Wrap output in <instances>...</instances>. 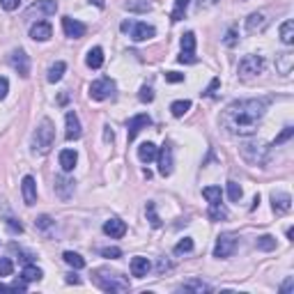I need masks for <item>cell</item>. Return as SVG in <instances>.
<instances>
[{
    "instance_id": "6da1fadb",
    "label": "cell",
    "mask_w": 294,
    "mask_h": 294,
    "mask_svg": "<svg viewBox=\"0 0 294 294\" xmlns=\"http://www.w3.org/2000/svg\"><path fill=\"white\" fill-rule=\"evenodd\" d=\"M269 99H239L232 101L220 115V127L232 136H253L266 113Z\"/></svg>"
},
{
    "instance_id": "7a4b0ae2",
    "label": "cell",
    "mask_w": 294,
    "mask_h": 294,
    "mask_svg": "<svg viewBox=\"0 0 294 294\" xmlns=\"http://www.w3.org/2000/svg\"><path fill=\"white\" fill-rule=\"evenodd\" d=\"M92 280L104 292H127L131 287L129 278H124L122 274H115V271H106V269H96L92 274Z\"/></svg>"
},
{
    "instance_id": "3957f363",
    "label": "cell",
    "mask_w": 294,
    "mask_h": 294,
    "mask_svg": "<svg viewBox=\"0 0 294 294\" xmlns=\"http://www.w3.org/2000/svg\"><path fill=\"white\" fill-rule=\"evenodd\" d=\"M55 142V129L51 119H41V124L37 127L35 136H32V145H35V152L39 154H46V152L53 147Z\"/></svg>"
},
{
    "instance_id": "277c9868",
    "label": "cell",
    "mask_w": 294,
    "mask_h": 294,
    "mask_svg": "<svg viewBox=\"0 0 294 294\" xmlns=\"http://www.w3.org/2000/svg\"><path fill=\"white\" fill-rule=\"evenodd\" d=\"M115 81H110V78H99V81H94L90 85V99L94 101H106V99H113L115 96Z\"/></svg>"
},
{
    "instance_id": "5b68a950",
    "label": "cell",
    "mask_w": 294,
    "mask_h": 294,
    "mask_svg": "<svg viewBox=\"0 0 294 294\" xmlns=\"http://www.w3.org/2000/svg\"><path fill=\"white\" fill-rule=\"evenodd\" d=\"M264 71V58L262 55H246L239 62V76L241 78H251L257 76V74Z\"/></svg>"
},
{
    "instance_id": "8992f818",
    "label": "cell",
    "mask_w": 294,
    "mask_h": 294,
    "mask_svg": "<svg viewBox=\"0 0 294 294\" xmlns=\"http://www.w3.org/2000/svg\"><path fill=\"white\" fill-rule=\"evenodd\" d=\"M234 248H237V234H234V232H223L218 239H216L214 257L225 260V257H230L234 253Z\"/></svg>"
},
{
    "instance_id": "52a82bcc",
    "label": "cell",
    "mask_w": 294,
    "mask_h": 294,
    "mask_svg": "<svg viewBox=\"0 0 294 294\" xmlns=\"http://www.w3.org/2000/svg\"><path fill=\"white\" fill-rule=\"evenodd\" d=\"M9 64H12V69L18 74L21 78H28L30 76V58H28V53L23 48H16L12 51V55H9Z\"/></svg>"
},
{
    "instance_id": "ba28073f",
    "label": "cell",
    "mask_w": 294,
    "mask_h": 294,
    "mask_svg": "<svg viewBox=\"0 0 294 294\" xmlns=\"http://www.w3.org/2000/svg\"><path fill=\"white\" fill-rule=\"evenodd\" d=\"M266 152H269V147L264 145H243L241 147V154L243 159L248 161V163L253 165H262L266 161Z\"/></svg>"
},
{
    "instance_id": "9c48e42d",
    "label": "cell",
    "mask_w": 294,
    "mask_h": 294,
    "mask_svg": "<svg viewBox=\"0 0 294 294\" xmlns=\"http://www.w3.org/2000/svg\"><path fill=\"white\" fill-rule=\"evenodd\" d=\"M152 124V117L150 115H145V113H140V115H133L131 119H129V124H127V138H129V142L133 140V138L138 136V133L142 131V129H147Z\"/></svg>"
},
{
    "instance_id": "30bf717a",
    "label": "cell",
    "mask_w": 294,
    "mask_h": 294,
    "mask_svg": "<svg viewBox=\"0 0 294 294\" xmlns=\"http://www.w3.org/2000/svg\"><path fill=\"white\" fill-rule=\"evenodd\" d=\"M58 12V3L55 0H37L35 5H30L26 12L28 18H32L37 14V16H51V14Z\"/></svg>"
},
{
    "instance_id": "8fae6325",
    "label": "cell",
    "mask_w": 294,
    "mask_h": 294,
    "mask_svg": "<svg viewBox=\"0 0 294 294\" xmlns=\"http://www.w3.org/2000/svg\"><path fill=\"white\" fill-rule=\"evenodd\" d=\"M62 30H64V35H67L69 39H81V37L87 32V28H85V23L76 21V18L64 16L62 18Z\"/></svg>"
},
{
    "instance_id": "7c38bea8",
    "label": "cell",
    "mask_w": 294,
    "mask_h": 294,
    "mask_svg": "<svg viewBox=\"0 0 294 294\" xmlns=\"http://www.w3.org/2000/svg\"><path fill=\"white\" fill-rule=\"evenodd\" d=\"M156 161H159V173L163 177H168L173 173V147L163 145L159 152H156Z\"/></svg>"
},
{
    "instance_id": "4fadbf2b",
    "label": "cell",
    "mask_w": 294,
    "mask_h": 294,
    "mask_svg": "<svg viewBox=\"0 0 294 294\" xmlns=\"http://www.w3.org/2000/svg\"><path fill=\"white\" fill-rule=\"evenodd\" d=\"M104 232L108 234L110 239H122L124 234H127V223H124L122 218H117V216H113V218H108L104 223Z\"/></svg>"
},
{
    "instance_id": "5bb4252c",
    "label": "cell",
    "mask_w": 294,
    "mask_h": 294,
    "mask_svg": "<svg viewBox=\"0 0 294 294\" xmlns=\"http://www.w3.org/2000/svg\"><path fill=\"white\" fill-rule=\"evenodd\" d=\"M51 35H53V28L48 21H37L30 26V37L35 41H48Z\"/></svg>"
},
{
    "instance_id": "9a60e30c",
    "label": "cell",
    "mask_w": 294,
    "mask_h": 294,
    "mask_svg": "<svg viewBox=\"0 0 294 294\" xmlns=\"http://www.w3.org/2000/svg\"><path fill=\"white\" fill-rule=\"evenodd\" d=\"M21 193H23V202H26V205H35L37 202V182H35V177H30V175L23 177Z\"/></svg>"
},
{
    "instance_id": "2e32d148",
    "label": "cell",
    "mask_w": 294,
    "mask_h": 294,
    "mask_svg": "<svg viewBox=\"0 0 294 294\" xmlns=\"http://www.w3.org/2000/svg\"><path fill=\"white\" fill-rule=\"evenodd\" d=\"M129 32H131L133 41H147V39H152V37L156 35L154 26H147V23H133V28Z\"/></svg>"
},
{
    "instance_id": "e0dca14e",
    "label": "cell",
    "mask_w": 294,
    "mask_h": 294,
    "mask_svg": "<svg viewBox=\"0 0 294 294\" xmlns=\"http://www.w3.org/2000/svg\"><path fill=\"white\" fill-rule=\"evenodd\" d=\"M64 122H67V140H76V138H81V119H78V115L74 113V110H69L67 115H64Z\"/></svg>"
},
{
    "instance_id": "ac0fdd59",
    "label": "cell",
    "mask_w": 294,
    "mask_h": 294,
    "mask_svg": "<svg viewBox=\"0 0 294 294\" xmlns=\"http://www.w3.org/2000/svg\"><path fill=\"white\" fill-rule=\"evenodd\" d=\"M271 207H274L276 214H285V211H289L292 209V198H289V193H283V191L274 193V195H271Z\"/></svg>"
},
{
    "instance_id": "d6986e66",
    "label": "cell",
    "mask_w": 294,
    "mask_h": 294,
    "mask_svg": "<svg viewBox=\"0 0 294 294\" xmlns=\"http://www.w3.org/2000/svg\"><path fill=\"white\" fill-rule=\"evenodd\" d=\"M266 23H269V18H266L264 14H262V12H253L251 16L246 18V32H251V35L262 32L266 28Z\"/></svg>"
},
{
    "instance_id": "ffe728a7",
    "label": "cell",
    "mask_w": 294,
    "mask_h": 294,
    "mask_svg": "<svg viewBox=\"0 0 294 294\" xmlns=\"http://www.w3.org/2000/svg\"><path fill=\"white\" fill-rule=\"evenodd\" d=\"M55 193H58L62 200H69L74 195V179L64 177V175H58L55 177Z\"/></svg>"
},
{
    "instance_id": "44dd1931",
    "label": "cell",
    "mask_w": 294,
    "mask_h": 294,
    "mask_svg": "<svg viewBox=\"0 0 294 294\" xmlns=\"http://www.w3.org/2000/svg\"><path fill=\"white\" fill-rule=\"evenodd\" d=\"M292 67H294V55L289 53V51H285V53H278V55H276V69H278L283 76L292 74Z\"/></svg>"
},
{
    "instance_id": "7402d4cb",
    "label": "cell",
    "mask_w": 294,
    "mask_h": 294,
    "mask_svg": "<svg viewBox=\"0 0 294 294\" xmlns=\"http://www.w3.org/2000/svg\"><path fill=\"white\" fill-rule=\"evenodd\" d=\"M150 269H152V264H150V260L147 257H133L131 260V276H136V278H142V276H147L150 274Z\"/></svg>"
},
{
    "instance_id": "603a6c76",
    "label": "cell",
    "mask_w": 294,
    "mask_h": 294,
    "mask_svg": "<svg viewBox=\"0 0 294 294\" xmlns=\"http://www.w3.org/2000/svg\"><path fill=\"white\" fill-rule=\"evenodd\" d=\"M76 161H78L76 150H62L60 152V165H62L64 173H71V170L76 168Z\"/></svg>"
},
{
    "instance_id": "cb8c5ba5",
    "label": "cell",
    "mask_w": 294,
    "mask_h": 294,
    "mask_svg": "<svg viewBox=\"0 0 294 294\" xmlns=\"http://www.w3.org/2000/svg\"><path fill=\"white\" fill-rule=\"evenodd\" d=\"M156 152H159V147H156L154 142H142V145L138 147V159H140L142 163H152V161L156 159Z\"/></svg>"
},
{
    "instance_id": "d4e9b609",
    "label": "cell",
    "mask_w": 294,
    "mask_h": 294,
    "mask_svg": "<svg viewBox=\"0 0 294 294\" xmlns=\"http://www.w3.org/2000/svg\"><path fill=\"white\" fill-rule=\"evenodd\" d=\"M207 218H209V220H223V218H228V207H225L223 202H209Z\"/></svg>"
},
{
    "instance_id": "484cf974",
    "label": "cell",
    "mask_w": 294,
    "mask_h": 294,
    "mask_svg": "<svg viewBox=\"0 0 294 294\" xmlns=\"http://www.w3.org/2000/svg\"><path fill=\"white\" fill-rule=\"evenodd\" d=\"M85 62H87V67H90V69H99L101 64H104V48H101V46L90 48V51H87Z\"/></svg>"
},
{
    "instance_id": "4316f807",
    "label": "cell",
    "mask_w": 294,
    "mask_h": 294,
    "mask_svg": "<svg viewBox=\"0 0 294 294\" xmlns=\"http://www.w3.org/2000/svg\"><path fill=\"white\" fill-rule=\"evenodd\" d=\"M179 292H198V294H202V292H211V287L207 283H202V280H188V283L179 285Z\"/></svg>"
},
{
    "instance_id": "83f0119b",
    "label": "cell",
    "mask_w": 294,
    "mask_h": 294,
    "mask_svg": "<svg viewBox=\"0 0 294 294\" xmlns=\"http://www.w3.org/2000/svg\"><path fill=\"white\" fill-rule=\"evenodd\" d=\"M124 9L138 12V14H147L152 9V3L150 0H129V3H124Z\"/></svg>"
},
{
    "instance_id": "f1b7e54d",
    "label": "cell",
    "mask_w": 294,
    "mask_h": 294,
    "mask_svg": "<svg viewBox=\"0 0 294 294\" xmlns=\"http://www.w3.org/2000/svg\"><path fill=\"white\" fill-rule=\"evenodd\" d=\"M188 3H191V0H175V7H173V12H170V21L173 23L182 21L186 9H188Z\"/></svg>"
},
{
    "instance_id": "f546056e",
    "label": "cell",
    "mask_w": 294,
    "mask_h": 294,
    "mask_svg": "<svg viewBox=\"0 0 294 294\" xmlns=\"http://www.w3.org/2000/svg\"><path fill=\"white\" fill-rule=\"evenodd\" d=\"M188 110H191V101L188 99H179V101H173V104H170V113H173L175 117H184Z\"/></svg>"
},
{
    "instance_id": "4dcf8cb0",
    "label": "cell",
    "mask_w": 294,
    "mask_h": 294,
    "mask_svg": "<svg viewBox=\"0 0 294 294\" xmlns=\"http://www.w3.org/2000/svg\"><path fill=\"white\" fill-rule=\"evenodd\" d=\"M280 39H283V44H292L294 41V21L292 18H287V21L280 26Z\"/></svg>"
},
{
    "instance_id": "1f68e13d",
    "label": "cell",
    "mask_w": 294,
    "mask_h": 294,
    "mask_svg": "<svg viewBox=\"0 0 294 294\" xmlns=\"http://www.w3.org/2000/svg\"><path fill=\"white\" fill-rule=\"evenodd\" d=\"M64 71H67V64H64L62 60H58V62L48 69V76H46V78H48V83H58L60 78L64 76Z\"/></svg>"
},
{
    "instance_id": "d6a6232c",
    "label": "cell",
    "mask_w": 294,
    "mask_h": 294,
    "mask_svg": "<svg viewBox=\"0 0 294 294\" xmlns=\"http://www.w3.org/2000/svg\"><path fill=\"white\" fill-rule=\"evenodd\" d=\"M62 260L67 262L69 266H74V269H83V266H85V260H83L78 253H74V251H64L62 253Z\"/></svg>"
},
{
    "instance_id": "836d02e7",
    "label": "cell",
    "mask_w": 294,
    "mask_h": 294,
    "mask_svg": "<svg viewBox=\"0 0 294 294\" xmlns=\"http://www.w3.org/2000/svg\"><path fill=\"white\" fill-rule=\"evenodd\" d=\"M41 276H44V271H41L39 266H35V264H28L26 269H23L21 278L26 280V283H32V280H41Z\"/></svg>"
},
{
    "instance_id": "e575fe53",
    "label": "cell",
    "mask_w": 294,
    "mask_h": 294,
    "mask_svg": "<svg viewBox=\"0 0 294 294\" xmlns=\"http://www.w3.org/2000/svg\"><path fill=\"white\" fill-rule=\"evenodd\" d=\"M255 246H257V251H274V248H276V237H271V234H262V237H257Z\"/></svg>"
},
{
    "instance_id": "d590c367",
    "label": "cell",
    "mask_w": 294,
    "mask_h": 294,
    "mask_svg": "<svg viewBox=\"0 0 294 294\" xmlns=\"http://www.w3.org/2000/svg\"><path fill=\"white\" fill-rule=\"evenodd\" d=\"M202 195L207 198V202H220L223 191H220V186H207V188H202Z\"/></svg>"
},
{
    "instance_id": "8d00e7d4",
    "label": "cell",
    "mask_w": 294,
    "mask_h": 294,
    "mask_svg": "<svg viewBox=\"0 0 294 294\" xmlns=\"http://www.w3.org/2000/svg\"><path fill=\"white\" fill-rule=\"evenodd\" d=\"M182 51L184 53H195V35L193 32H186L182 37Z\"/></svg>"
},
{
    "instance_id": "74e56055",
    "label": "cell",
    "mask_w": 294,
    "mask_h": 294,
    "mask_svg": "<svg viewBox=\"0 0 294 294\" xmlns=\"http://www.w3.org/2000/svg\"><path fill=\"white\" fill-rule=\"evenodd\" d=\"M241 195H243V191H241V186H239L237 182H228V198L232 202H239L241 200Z\"/></svg>"
},
{
    "instance_id": "f35d334b",
    "label": "cell",
    "mask_w": 294,
    "mask_h": 294,
    "mask_svg": "<svg viewBox=\"0 0 294 294\" xmlns=\"http://www.w3.org/2000/svg\"><path fill=\"white\" fill-rule=\"evenodd\" d=\"M145 211H147V220H150V225H152V228H161V218H159V216H156L154 202H147Z\"/></svg>"
},
{
    "instance_id": "ab89813d",
    "label": "cell",
    "mask_w": 294,
    "mask_h": 294,
    "mask_svg": "<svg viewBox=\"0 0 294 294\" xmlns=\"http://www.w3.org/2000/svg\"><path fill=\"white\" fill-rule=\"evenodd\" d=\"M191 251H193V239L191 237H184L182 241L175 246V253H177V255H182V253H191Z\"/></svg>"
},
{
    "instance_id": "60d3db41",
    "label": "cell",
    "mask_w": 294,
    "mask_h": 294,
    "mask_svg": "<svg viewBox=\"0 0 294 294\" xmlns=\"http://www.w3.org/2000/svg\"><path fill=\"white\" fill-rule=\"evenodd\" d=\"M292 136H294V129H292V127H285L283 131H280L278 136H276V140H274V147H276V145H283V142H287V140H289V138H292Z\"/></svg>"
},
{
    "instance_id": "b9f144b4",
    "label": "cell",
    "mask_w": 294,
    "mask_h": 294,
    "mask_svg": "<svg viewBox=\"0 0 294 294\" xmlns=\"http://www.w3.org/2000/svg\"><path fill=\"white\" fill-rule=\"evenodd\" d=\"M101 255L108 257V260H117V257H122V251H119L117 246H106V248H101Z\"/></svg>"
},
{
    "instance_id": "7bdbcfd3",
    "label": "cell",
    "mask_w": 294,
    "mask_h": 294,
    "mask_svg": "<svg viewBox=\"0 0 294 294\" xmlns=\"http://www.w3.org/2000/svg\"><path fill=\"white\" fill-rule=\"evenodd\" d=\"M138 99H140L142 104H150V101H154V92H152V87L142 85L140 92H138Z\"/></svg>"
},
{
    "instance_id": "ee69618b",
    "label": "cell",
    "mask_w": 294,
    "mask_h": 294,
    "mask_svg": "<svg viewBox=\"0 0 294 294\" xmlns=\"http://www.w3.org/2000/svg\"><path fill=\"white\" fill-rule=\"evenodd\" d=\"M12 260L9 257H0V276H12Z\"/></svg>"
},
{
    "instance_id": "f6af8a7d",
    "label": "cell",
    "mask_w": 294,
    "mask_h": 294,
    "mask_svg": "<svg viewBox=\"0 0 294 294\" xmlns=\"http://www.w3.org/2000/svg\"><path fill=\"white\" fill-rule=\"evenodd\" d=\"M35 225H37V228H41V230H46V228L53 225V220H51V216H39V218L35 220Z\"/></svg>"
},
{
    "instance_id": "bcb514c9",
    "label": "cell",
    "mask_w": 294,
    "mask_h": 294,
    "mask_svg": "<svg viewBox=\"0 0 294 294\" xmlns=\"http://www.w3.org/2000/svg\"><path fill=\"white\" fill-rule=\"evenodd\" d=\"M0 5H3V9H7V12H14V9L21 5V0H0Z\"/></svg>"
},
{
    "instance_id": "7dc6e473",
    "label": "cell",
    "mask_w": 294,
    "mask_h": 294,
    "mask_svg": "<svg viewBox=\"0 0 294 294\" xmlns=\"http://www.w3.org/2000/svg\"><path fill=\"white\" fill-rule=\"evenodd\" d=\"M165 81H168V83H182V81H184V74L168 71V74H165Z\"/></svg>"
},
{
    "instance_id": "c3c4849f",
    "label": "cell",
    "mask_w": 294,
    "mask_h": 294,
    "mask_svg": "<svg viewBox=\"0 0 294 294\" xmlns=\"http://www.w3.org/2000/svg\"><path fill=\"white\" fill-rule=\"evenodd\" d=\"M9 92V81L5 76H0V99H5Z\"/></svg>"
},
{
    "instance_id": "681fc988",
    "label": "cell",
    "mask_w": 294,
    "mask_h": 294,
    "mask_svg": "<svg viewBox=\"0 0 294 294\" xmlns=\"http://www.w3.org/2000/svg\"><path fill=\"white\" fill-rule=\"evenodd\" d=\"M179 62L193 64V62H198V58H195V53H184V51H182V55H179Z\"/></svg>"
},
{
    "instance_id": "f907efd6",
    "label": "cell",
    "mask_w": 294,
    "mask_h": 294,
    "mask_svg": "<svg viewBox=\"0 0 294 294\" xmlns=\"http://www.w3.org/2000/svg\"><path fill=\"white\" fill-rule=\"evenodd\" d=\"M218 85H220V81H218V78H214V81L209 83V87H207L202 94H205V96H214V92H216V87H218Z\"/></svg>"
},
{
    "instance_id": "816d5d0a",
    "label": "cell",
    "mask_w": 294,
    "mask_h": 294,
    "mask_svg": "<svg viewBox=\"0 0 294 294\" xmlns=\"http://www.w3.org/2000/svg\"><path fill=\"white\" fill-rule=\"evenodd\" d=\"M292 287H294V278H292V276H289V278L283 283V287H280V292H283V294H289V292H292Z\"/></svg>"
},
{
    "instance_id": "f5cc1de1",
    "label": "cell",
    "mask_w": 294,
    "mask_h": 294,
    "mask_svg": "<svg viewBox=\"0 0 294 294\" xmlns=\"http://www.w3.org/2000/svg\"><path fill=\"white\" fill-rule=\"evenodd\" d=\"M156 269H159V274H165V271L170 269V262L163 257V260H159V264H156Z\"/></svg>"
},
{
    "instance_id": "db71d44e",
    "label": "cell",
    "mask_w": 294,
    "mask_h": 294,
    "mask_svg": "<svg viewBox=\"0 0 294 294\" xmlns=\"http://www.w3.org/2000/svg\"><path fill=\"white\" fill-rule=\"evenodd\" d=\"M234 37H237V32H234V30H228V37H225V44H228V46H234V41H237Z\"/></svg>"
},
{
    "instance_id": "11a10c76",
    "label": "cell",
    "mask_w": 294,
    "mask_h": 294,
    "mask_svg": "<svg viewBox=\"0 0 294 294\" xmlns=\"http://www.w3.org/2000/svg\"><path fill=\"white\" fill-rule=\"evenodd\" d=\"M7 225H9V228H12V230H14V232H23V225H21V223H14V220H12V218H9V220H7Z\"/></svg>"
},
{
    "instance_id": "9f6ffc18",
    "label": "cell",
    "mask_w": 294,
    "mask_h": 294,
    "mask_svg": "<svg viewBox=\"0 0 294 294\" xmlns=\"http://www.w3.org/2000/svg\"><path fill=\"white\" fill-rule=\"evenodd\" d=\"M104 140L106 142H113V131H110L108 127H106V133H104Z\"/></svg>"
},
{
    "instance_id": "6f0895ef",
    "label": "cell",
    "mask_w": 294,
    "mask_h": 294,
    "mask_svg": "<svg viewBox=\"0 0 294 294\" xmlns=\"http://www.w3.org/2000/svg\"><path fill=\"white\" fill-rule=\"evenodd\" d=\"M67 283L78 285V283H81V278H78V276H74V274H69V276H67Z\"/></svg>"
},
{
    "instance_id": "680465c9",
    "label": "cell",
    "mask_w": 294,
    "mask_h": 294,
    "mask_svg": "<svg viewBox=\"0 0 294 294\" xmlns=\"http://www.w3.org/2000/svg\"><path fill=\"white\" fill-rule=\"evenodd\" d=\"M131 28H133V23H131V21H124V23H122V32H129Z\"/></svg>"
},
{
    "instance_id": "91938a15",
    "label": "cell",
    "mask_w": 294,
    "mask_h": 294,
    "mask_svg": "<svg viewBox=\"0 0 294 294\" xmlns=\"http://www.w3.org/2000/svg\"><path fill=\"white\" fill-rule=\"evenodd\" d=\"M90 3L94 5V7H99V9H104V7H106V3H104V0H90Z\"/></svg>"
},
{
    "instance_id": "94428289",
    "label": "cell",
    "mask_w": 294,
    "mask_h": 294,
    "mask_svg": "<svg viewBox=\"0 0 294 294\" xmlns=\"http://www.w3.org/2000/svg\"><path fill=\"white\" fill-rule=\"evenodd\" d=\"M0 292H14V287H12V285H3V283H0Z\"/></svg>"
},
{
    "instance_id": "6125c7cd",
    "label": "cell",
    "mask_w": 294,
    "mask_h": 294,
    "mask_svg": "<svg viewBox=\"0 0 294 294\" xmlns=\"http://www.w3.org/2000/svg\"><path fill=\"white\" fill-rule=\"evenodd\" d=\"M198 3H200V7H209V5H214L216 0H198Z\"/></svg>"
}]
</instances>
